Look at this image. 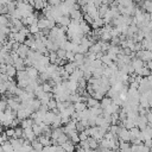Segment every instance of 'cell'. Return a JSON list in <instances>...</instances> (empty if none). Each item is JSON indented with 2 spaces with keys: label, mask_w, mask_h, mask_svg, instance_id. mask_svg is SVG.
<instances>
[{
  "label": "cell",
  "mask_w": 152,
  "mask_h": 152,
  "mask_svg": "<svg viewBox=\"0 0 152 152\" xmlns=\"http://www.w3.org/2000/svg\"><path fill=\"white\" fill-rule=\"evenodd\" d=\"M15 1H24V0H15Z\"/></svg>",
  "instance_id": "obj_55"
},
{
  "label": "cell",
  "mask_w": 152,
  "mask_h": 152,
  "mask_svg": "<svg viewBox=\"0 0 152 152\" xmlns=\"http://www.w3.org/2000/svg\"><path fill=\"white\" fill-rule=\"evenodd\" d=\"M46 106H48L49 110H52L53 108H56V106H57V101H56V100L52 97V99H51V100L48 102V104H46Z\"/></svg>",
  "instance_id": "obj_42"
},
{
  "label": "cell",
  "mask_w": 152,
  "mask_h": 152,
  "mask_svg": "<svg viewBox=\"0 0 152 152\" xmlns=\"http://www.w3.org/2000/svg\"><path fill=\"white\" fill-rule=\"evenodd\" d=\"M2 127H4V125H2V124H1V121H0V133L2 132Z\"/></svg>",
  "instance_id": "obj_53"
},
{
  "label": "cell",
  "mask_w": 152,
  "mask_h": 152,
  "mask_svg": "<svg viewBox=\"0 0 152 152\" xmlns=\"http://www.w3.org/2000/svg\"><path fill=\"white\" fill-rule=\"evenodd\" d=\"M1 148H2V152H13L14 151V148L12 147L10 140H7L4 144H1Z\"/></svg>",
  "instance_id": "obj_31"
},
{
  "label": "cell",
  "mask_w": 152,
  "mask_h": 152,
  "mask_svg": "<svg viewBox=\"0 0 152 152\" xmlns=\"http://www.w3.org/2000/svg\"><path fill=\"white\" fill-rule=\"evenodd\" d=\"M108 10H109V5H108V4L102 2V5H100V6L97 7V11H99V17H100V18H103V17L106 15V13L108 12Z\"/></svg>",
  "instance_id": "obj_11"
},
{
  "label": "cell",
  "mask_w": 152,
  "mask_h": 152,
  "mask_svg": "<svg viewBox=\"0 0 152 152\" xmlns=\"http://www.w3.org/2000/svg\"><path fill=\"white\" fill-rule=\"evenodd\" d=\"M80 28H81V31H82L83 34H88V33L91 32V30H90V25H89L88 23H86L84 20L80 21Z\"/></svg>",
  "instance_id": "obj_18"
},
{
  "label": "cell",
  "mask_w": 152,
  "mask_h": 152,
  "mask_svg": "<svg viewBox=\"0 0 152 152\" xmlns=\"http://www.w3.org/2000/svg\"><path fill=\"white\" fill-rule=\"evenodd\" d=\"M25 70H26V72H27V75H28L30 78H33V80H37V78H38V76H39V71H38L34 66L28 65L27 68H25Z\"/></svg>",
  "instance_id": "obj_8"
},
{
  "label": "cell",
  "mask_w": 152,
  "mask_h": 152,
  "mask_svg": "<svg viewBox=\"0 0 152 152\" xmlns=\"http://www.w3.org/2000/svg\"><path fill=\"white\" fill-rule=\"evenodd\" d=\"M106 2H107L108 5H110V4H113V2H116V0H106Z\"/></svg>",
  "instance_id": "obj_52"
},
{
  "label": "cell",
  "mask_w": 152,
  "mask_h": 152,
  "mask_svg": "<svg viewBox=\"0 0 152 152\" xmlns=\"http://www.w3.org/2000/svg\"><path fill=\"white\" fill-rule=\"evenodd\" d=\"M8 77H14L15 75H17V69L14 68V65L13 64H8L7 65V68H6V72H5Z\"/></svg>",
  "instance_id": "obj_21"
},
{
  "label": "cell",
  "mask_w": 152,
  "mask_h": 152,
  "mask_svg": "<svg viewBox=\"0 0 152 152\" xmlns=\"http://www.w3.org/2000/svg\"><path fill=\"white\" fill-rule=\"evenodd\" d=\"M33 124H34V121H33L31 118H26V119H24V120L20 121V127H21L23 129H25V128H31Z\"/></svg>",
  "instance_id": "obj_17"
},
{
  "label": "cell",
  "mask_w": 152,
  "mask_h": 152,
  "mask_svg": "<svg viewBox=\"0 0 152 152\" xmlns=\"http://www.w3.org/2000/svg\"><path fill=\"white\" fill-rule=\"evenodd\" d=\"M7 140H8V138H7L6 133L1 132V133H0V145H1V144H4V142H5V141H7Z\"/></svg>",
  "instance_id": "obj_49"
},
{
  "label": "cell",
  "mask_w": 152,
  "mask_h": 152,
  "mask_svg": "<svg viewBox=\"0 0 152 152\" xmlns=\"http://www.w3.org/2000/svg\"><path fill=\"white\" fill-rule=\"evenodd\" d=\"M104 25V21H103V18H96V19H94V21H93V24L90 25L91 27H94V30H96V28H101L102 26Z\"/></svg>",
  "instance_id": "obj_22"
},
{
  "label": "cell",
  "mask_w": 152,
  "mask_h": 152,
  "mask_svg": "<svg viewBox=\"0 0 152 152\" xmlns=\"http://www.w3.org/2000/svg\"><path fill=\"white\" fill-rule=\"evenodd\" d=\"M80 146H81L84 151H87V150L90 148V147H89V144H88V140H81V141H80Z\"/></svg>",
  "instance_id": "obj_45"
},
{
  "label": "cell",
  "mask_w": 152,
  "mask_h": 152,
  "mask_svg": "<svg viewBox=\"0 0 152 152\" xmlns=\"http://www.w3.org/2000/svg\"><path fill=\"white\" fill-rule=\"evenodd\" d=\"M89 51L90 52H93V53H97V52H100L101 51V40H99V42H95L94 44H91V46L89 48Z\"/></svg>",
  "instance_id": "obj_25"
},
{
  "label": "cell",
  "mask_w": 152,
  "mask_h": 152,
  "mask_svg": "<svg viewBox=\"0 0 152 152\" xmlns=\"http://www.w3.org/2000/svg\"><path fill=\"white\" fill-rule=\"evenodd\" d=\"M83 77V71L80 69V68H77L74 72H71L70 75H69V80L70 81H75V82H77L78 80H81Z\"/></svg>",
  "instance_id": "obj_9"
},
{
  "label": "cell",
  "mask_w": 152,
  "mask_h": 152,
  "mask_svg": "<svg viewBox=\"0 0 152 152\" xmlns=\"http://www.w3.org/2000/svg\"><path fill=\"white\" fill-rule=\"evenodd\" d=\"M63 66H64V70H65L68 74H71V72H74V71L77 69V65H76L75 62H66Z\"/></svg>",
  "instance_id": "obj_14"
},
{
  "label": "cell",
  "mask_w": 152,
  "mask_h": 152,
  "mask_svg": "<svg viewBox=\"0 0 152 152\" xmlns=\"http://www.w3.org/2000/svg\"><path fill=\"white\" fill-rule=\"evenodd\" d=\"M0 26H11V19L8 14H0Z\"/></svg>",
  "instance_id": "obj_20"
},
{
  "label": "cell",
  "mask_w": 152,
  "mask_h": 152,
  "mask_svg": "<svg viewBox=\"0 0 152 152\" xmlns=\"http://www.w3.org/2000/svg\"><path fill=\"white\" fill-rule=\"evenodd\" d=\"M56 55H57V57H58V58H61V59H65L66 51H65L64 49H62V48H58V49H57V51H56Z\"/></svg>",
  "instance_id": "obj_38"
},
{
  "label": "cell",
  "mask_w": 152,
  "mask_h": 152,
  "mask_svg": "<svg viewBox=\"0 0 152 152\" xmlns=\"http://www.w3.org/2000/svg\"><path fill=\"white\" fill-rule=\"evenodd\" d=\"M87 140H88L89 147H90L91 150H96V148L99 147V141H97L95 138H93V137H88Z\"/></svg>",
  "instance_id": "obj_28"
},
{
  "label": "cell",
  "mask_w": 152,
  "mask_h": 152,
  "mask_svg": "<svg viewBox=\"0 0 152 152\" xmlns=\"http://www.w3.org/2000/svg\"><path fill=\"white\" fill-rule=\"evenodd\" d=\"M145 63H146L145 65H146L150 70H152V59H151V61H147V62H145Z\"/></svg>",
  "instance_id": "obj_51"
},
{
  "label": "cell",
  "mask_w": 152,
  "mask_h": 152,
  "mask_svg": "<svg viewBox=\"0 0 152 152\" xmlns=\"http://www.w3.org/2000/svg\"><path fill=\"white\" fill-rule=\"evenodd\" d=\"M70 21H71V18L69 15H61L59 18L56 19V24H58L59 26H63V27H68Z\"/></svg>",
  "instance_id": "obj_6"
},
{
  "label": "cell",
  "mask_w": 152,
  "mask_h": 152,
  "mask_svg": "<svg viewBox=\"0 0 152 152\" xmlns=\"http://www.w3.org/2000/svg\"><path fill=\"white\" fill-rule=\"evenodd\" d=\"M116 4H118V5H121V6H124V7L135 5V2H134L133 0H116Z\"/></svg>",
  "instance_id": "obj_36"
},
{
  "label": "cell",
  "mask_w": 152,
  "mask_h": 152,
  "mask_svg": "<svg viewBox=\"0 0 152 152\" xmlns=\"http://www.w3.org/2000/svg\"><path fill=\"white\" fill-rule=\"evenodd\" d=\"M141 7L146 11V13L152 14V0H144Z\"/></svg>",
  "instance_id": "obj_24"
},
{
  "label": "cell",
  "mask_w": 152,
  "mask_h": 152,
  "mask_svg": "<svg viewBox=\"0 0 152 152\" xmlns=\"http://www.w3.org/2000/svg\"><path fill=\"white\" fill-rule=\"evenodd\" d=\"M37 25H38V27H39L40 30H43V28H48V25H49V19H48L46 17L42 15L40 18H38V23H37Z\"/></svg>",
  "instance_id": "obj_13"
},
{
  "label": "cell",
  "mask_w": 152,
  "mask_h": 152,
  "mask_svg": "<svg viewBox=\"0 0 152 152\" xmlns=\"http://www.w3.org/2000/svg\"><path fill=\"white\" fill-rule=\"evenodd\" d=\"M32 131H33V133L36 134V137H39V135L43 134V128H42L40 125H38V124H33V125H32Z\"/></svg>",
  "instance_id": "obj_34"
},
{
  "label": "cell",
  "mask_w": 152,
  "mask_h": 152,
  "mask_svg": "<svg viewBox=\"0 0 152 152\" xmlns=\"http://www.w3.org/2000/svg\"><path fill=\"white\" fill-rule=\"evenodd\" d=\"M86 129V127L82 125V122L81 121H76V131L77 132H83Z\"/></svg>",
  "instance_id": "obj_48"
},
{
  "label": "cell",
  "mask_w": 152,
  "mask_h": 152,
  "mask_svg": "<svg viewBox=\"0 0 152 152\" xmlns=\"http://www.w3.org/2000/svg\"><path fill=\"white\" fill-rule=\"evenodd\" d=\"M119 140L120 141H129L131 140V135H129V129L125 128V127H120V131L118 133Z\"/></svg>",
  "instance_id": "obj_3"
},
{
  "label": "cell",
  "mask_w": 152,
  "mask_h": 152,
  "mask_svg": "<svg viewBox=\"0 0 152 152\" xmlns=\"http://www.w3.org/2000/svg\"><path fill=\"white\" fill-rule=\"evenodd\" d=\"M6 108H7V100L0 99V112H5Z\"/></svg>",
  "instance_id": "obj_44"
},
{
  "label": "cell",
  "mask_w": 152,
  "mask_h": 152,
  "mask_svg": "<svg viewBox=\"0 0 152 152\" xmlns=\"http://www.w3.org/2000/svg\"><path fill=\"white\" fill-rule=\"evenodd\" d=\"M83 20H84L86 23H88L89 25H91V24H93V21H94V19H93L89 14H86V13L83 14Z\"/></svg>",
  "instance_id": "obj_46"
},
{
  "label": "cell",
  "mask_w": 152,
  "mask_h": 152,
  "mask_svg": "<svg viewBox=\"0 0 152 152\" xmlns=\"http://www.w3.org/2000/svg\"><path fill=\"white\" fill-rule=\"evenodd\" d=\"M15 76H17V81H19V80H28L30 78L25 69L24 70H18Z\"/></svg>",
  "instance_id": "obj_29"
},
{
  "label": "cell",
  "mask_w": 152,
  "mask_h": 152,
  "mask_svg": "<svg viewBox=\"0 0 152 152\" xmlns=\"http://www.w3.org/2000/svg\"><path fill=\"white\" fill-rule=\"evenodd\" d=\"M120 152H121V151H120Z\"/></svg>",
  "instance_id": "obj_56"
},
{
  "label": "cell",
  "mask_w": 152,
  "mask_h": 152,
  "mask_svg": "<svg viewBox=\"0 0 152 152\" xmlns=\"http://www.w3.org/2000/svg\"><path fill=\"white\" fill-rule=\"evenodd\" d=\"M139 134H140V129H139V127L134 126V127H132V128L129 129L131 139H133V138H138V137H139Z\"/></svg>",
  "instance_id": "obj_35"
},
{
  "label": "cell",
  "mask_w": 152,
  "mask_h": 152,
  "mask_svg": "<svg viewBox=\"0 0 152 152\" xmlns=\"http://www.w3.org/2000/svg\"><path fill=\"white\" fill-rule=\"evenodd\" d=\"M17 10H19L20 12H33V6L30 5L26 0L17 1Z\"/></svg>",
  "instance_id": "obj_1"
},
{
  "label": "cell",
  "mask_w": 152,
  "mask_h": 152,
  "mask_svg": "<svg viewBox=\"0 0 152 152\" xmlns=\"http://www.w3.org/2000/svg\"><path fill=\"white\" fill-rule=\"evenodd\" d=\"M100 59H101V62L103 63V65H107V66H108V65H110V64L113 63V59H112V58H110V56H109V55H107V53H106V55L103 53V56H102Z\"/></svg>",
  "instance_id": "obj_33"
},
{
  "label": "cell",
  "mask_w": 152,
  "mask_h": 152,
  "mask_svg": "<svg viewBox=\"0 0 152 152\" xmlns=\"http://www.w3.org/2000/svg\"><path fill=\"white\" fill-rule=\"evenodd\" d=\"M8 88V81L7 82H1L0 81V94H6Z\"/></svg>",
  "instance_id": "obj_39"
},
{
  "label": "cell",
  "mask_w": 152,
  "mask_h": 152,
  "mask_svg": "<svg viewBox=\"0 0 152 152\" xmlns=\"http://www.w3.org/2000/svg\"><path fill=\"white\" fill-rule=\"evenodd\" d=\"M55 118H56V114H55L52 110H48V112L45 113V115H44L43 122H44L45 125H49V126H51V124L53 122Z\"/></svg>",
  "instance_id": "obj_7"
},
{
  "label": "cell",
  "mask_w": 152,
  "mask_h": 152,
  "mask_svg": "<svg viewBox=\"0 0 152 152\" xmlns=\"http://www.w3.org/2000/svg\"><path fill=\"white\" fill-rule=\"evenodd\" d=\"M68 135V138H69V140L71 141V142H80V138H78V132L75 129V131H72V132H70L69 134H66Z\"/></svg>",
  "instance_id": "obj_26"
},
{
  "label": "cell",
  "mask_w": 152,
  "mask_h": 152,
  "mask_svg": "<svg viewBox=\"0 0 152 152\" xmlns=\"http://www.w3.org/2000/svg\"><path fill=\"white\" fill-rule=\"evenodd\" d=\"M131 64H132V66L134 68V70H138V69H140V68L144 66L145 62H142V61H141L140 58H138V57H133L132 61H131Z\"/></svg>",
  "instance_id": "obj_10"
},
{
  "label": "cell",
  "mask_w": 152,
  "mask_h": 152,
  "mask_svg": "<svg viewBox=\"0 0 152 152\" xmlns=\"http://www.w3.org/2000/svg\"><path fill=\"white\" fill-rule=\"evenodd\" d=\"M86 104H87V107H88V108L100 107V101H99V100H96V99H94L93 96H89V97L87 99V101H86Z\"/></svg>",
  "instance_id": "obj_12"
},
{
  "label": "cell",
  "mask_w": 152,
  "mask_h": 152,
  "mask_svg": "<svg viewBox=\"0 0 152 152\" xmlns=\"http://www.w3.org/2000/svg\"><path fill=\"white\" fill-rule=\"evenodd\" d=\"M28 30H30V33H31V34H33V36L40 32V28L38 27V25H37V24L30 25V26H28Z\"/></svg>",
  "instance_id": "obj_37"
},
{
  "label": "cell",
  "mask_w": 152,
  "mask_h": 152,
  "mask_svg": "<svg viewBox=\"0 0 152 152\" xmlns=\"http://www.w3.org/2000/svg\"><path fill=\"white\" fill-rule=\"evenodd\" d=\"M74 56H75V52H72V51H66L65 61H66V62H74Z\"/></svg>",
  "instance_id": "obj_43"
},
{
  "label": "cell",
  "mask_w": 152,
  "mask_h": 152,
  "mask_svg": "<svg viewBox=\"0 0 152 152\" xmlns=\"http://www.w3.org/2000/svg\"><path fill=\"white\" fill-rule=\"evenodd\" d=\"M74 62L76 63L77 68L81 66V65L84 63V55H83V53H78V52H76L75 56H74Z\"/></svg>",
  "instance_id": "obj_19"
},
{
  "label": "cell",
  "mask_w": 152,
  "mask_h": 152,
  "mask_svg": "<svg viewBox=\"0 0 152 152\" xmlns=\"http://www.w3.org/2000/svg\"><path fill=\"white\" fill-rule=\"evenodd\" d=\"M38 140H39V142H40L43 146H50V145H51V138H49V137H46V135H44V134L39 135V137H38Z\"/></svg>",
  "instance_id": "obj_23"
},
{
  "label": "cell",
  "mask_w": 152,
  "mask_h": 152,
  "mask_svg": "<svg viewBox=\"0 0 152 152\" xmlns=\"http://www.w3.org/2000/svg\"><path fill=\"white\" fill-rule=\"evenodd\" d=\"M61 146L64 148V151H65V152H75V150H76V146H75V145H74V142H71L70 140L65 141V142H64V144H62Z\"/></svg>",
  "instance_id": "obj_16"
},
{
  "label": "cell",
  "mask_w": 152,
  "mask_h": 152,
  "mask_svg": "<svg viewBox=\"0 0 152 152\" xmlns=\"http://www.w3.org/2000/svg\"><path fill=\"white\" fill-rule=\"evenodd\" d=\"M74 107H75V110L76 112H82V110H84V109H87L88 107H87V104H86V102H75L74 103Z\"/></svg>",
  "instance_id": "obj_32"
},
{
  "label": "cell",
  "mask_w": 152,
  "mask_h": 152,
  "mask_svg": "<svg viewBox=\"0 0 152 152\" xmlns=\"http://www.w3.org/2000/svg\"><path fill=\"white\" fill-rule=\"evenodd\" d=\"M31 49L26 45V44H19V46H18V49H17V53H18V56L19 57H21L23 59H25L26 57H27V55H28V51H30Z\"/></svg>",
  "instance_id": "obj_2"
},
{
  "label": "cell",
  "mask_w": 152,
  "mask_h": 152,
  "mask_svg": "<svg viewBox=\"0 0 152 152\" xmlns=\"http://www.w3.org/2000/svg\"><path fill=\"white\" fill-rule=\"evenodd\" d=\"M78 138H80V141H81V140H87L88 135H87V133L83 131V132H78Z\"/></svg>",
  "instance_id": "obj_50"
},
{
  "label": "cell",
  "mask_w": 152,
  "mask_h": 152,
  "mask_svg": "<svg viewBox=\"0 0 152 152\" xmlns=\"http://www.w3.org/2000/svg\"><path fill=\"white\" fill-rule=\"evenodd\" d=\"M8 140H10V142H11L12 147L14 148V151H18V150L23 146V144L25 142V139H24V138H11V139H8Z\"/></svg>",
  "instance_id": "obj_4"
},
{
  "label": "cell",
  "mask_w": 152,
  "mask_h": 152,
  "mask_svg": "<svg viewBox=\"0 0 152 152\" xmlns=\"http://www.w3.org/2000/svg\"><path fill=\"white\" fill-rule=\"evenodd\" d=\"M6 135H7V138L8 139H11V138H13L14 137V128L13 127H11V128H8V129H6Z\"/></svg>",
  "instance_id": "obj_47"
},
{
  "label": "cell",
  "mask_w": 152,
  "mask_h": 152,
  "mask_svg": "<svg viewBox=\"0 0 152 152\" xmlns=\"http://www.w3.org/2000/svg\"><path fill=\"white\" fill-rule=\"evenodd\" d=\"M0 152H2V148H1V145H0Z\"/></svg>",
  "instance_id": "obj_54"
},
{
  "label": "cell",
  "mask_w": 152,
  "mask_h": 152,
  "mask_svg": "<svg viewBox=\"0 0 152 152\" xmlns=\"http://www.w3.org/2000/svg\"><path fill=\"white\" fill-rule=\"evenodd\" d=\"M23 138H24L25 140L30 141V142L36 139V134L33 133L32 127H31V128H25V129H23Z\"/></svg>",
  "instance_id": "obj_5"
},
{
  "label": "cell",
  "mask_w": 152,
  "mask_h": 152,
  "mask_svg": "<svg viewBox=\"0 0 152 152\" xmlns=\"http://www.w3.org/2000/svg\"><path fill=\"white\" fill-rule=\"evenodd\" d=\"M112 102H113V99H110V97H108V96H103L102 100H100V108L106 109L108 106L112 104Z\"/></svg>",
  "instance_id": "obj_15"
},
{
  "label": "cell",
  "mask_w": 152,
  "mask_h": 152,
  "mask_svg": "<svg viewBox=\"0 0 152 152\" xmlns=\"http://www.w3.org/2000/svg\"><path fill=\"white\" fill-rule=\"evenodd\" d=\"M13 138H23V128L21 127H14V137Z\"/></svg>",
  "instance_id": "obj_40"
},
{
  "label": "cell",
  "mask_w": 152,
  "mask_h": 152,
  "mask_svg": "<svg viewBox=\"0 0 152 152\" xmlns=\"http://www.w3.org/2000/svg\"><path fill=\"white\" fill-rule=\"evenodd\" d=\"M42 88L45 93H52V86H50L48 82H44L42 83Z\"/></svg>",
  "instance_id": "obj_41"
},
{
  "label": "cell",
  "mask_w": 152,
  "mask_h": 152,
  "mask_svg": "<svg viewBox=\"0 0 152 152\" xmlns=\"http://www.w3.org/2000/svg\"><path fill=\"white\" fill-rule=\"evenodd\" d=\"M31 146H32V150H34V151H37V152H39V151H42L43 150V145L39 142V140L38 139H34L33 141H31Z\"/></svg>",
  "instance_id": "obj_30"
},
{
  "label": "cell",
  "mask_w": 152,
  "mask_h": 152,
  "mask_svg": "<svg viewBox=\"0 0 152 152\" xmlns=\"http://www.w3.org/2000/svg\"><path fill=\"white\" fill-rule=\"evenodd\" d=\"M46 5L48 2L45 0H33V8L36 10H43Z\"/></svg>",
  "instance_id": "obj_27"
}]
</instances>
